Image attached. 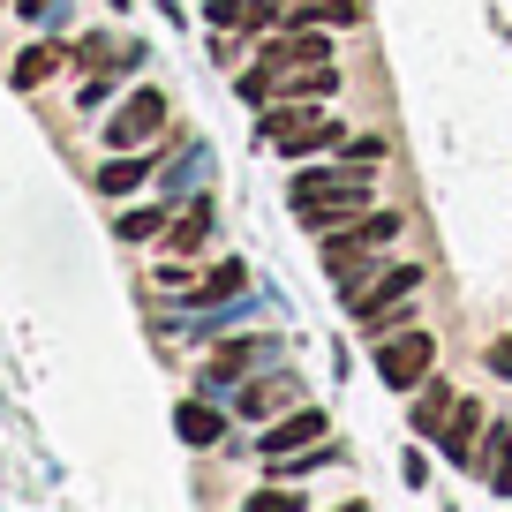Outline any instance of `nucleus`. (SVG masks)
<instances>
[{
  "instance_id": "nucleus-1",
  "label": "nucleus",
  "mask_w": 512,
  "mask_h": 512,
  "mask_svg": "<svg viewBox=\"0 0 512 512\" xmlns=\"http://www.w3.org/2000/svg\"><path fill=\"white\" fill-rule=\"evenodd\" d=\"M287 196H294V219L332 241L339 226H354V211L369 204V174H354V166H309V174H294Z\"/></svg>"
},
{
  "instance_id": "nucleus-2",
  "label": "nucleus",
  "mask_w": 512,
  "mask_h": 512,
  "mask_svg": "<svg viewBox=\"0 0 512 512\" xmlns=\"http://www.w3.org/2000/svg\"><path fill=\"white\" fill-rule=\"evenodd\" d=\"M415 294H422V264H392V272H377L369 287L347 294V317L362 332H400L415 317Z\"/></svg>"
},
{
  "instance_id": "nucleus-3",
  "label": "nucleus",
  "mask_w": 512,
  "mask_h": 512,
  "mask_svg": "<svg viewBox=\"0 0 512 512\" xmlns=\"http://www.w3.org/2000/svg\"><path fill=\"white\" fill-rule=\"evenodd\" d=\"M430 362H437V339L430 332H384V347H377V377L392 384V392L430 384Z\"/></svg>"
},
{
  "instance_id": "nucleus-4",
  "label": "nucleus",
  "mask_w": 512,
  "mask_h": 512,
  "mask_svg": "<svg viewBox=\"0 0 512 512\" xmlns=\"http://www.w3.org/2000/svg\"><path fill=\"white\" fill-rule=\"evenodd\" d=\"M159 128H166V91H151V83H144V91H128L121 113L106 121V144L113 151H136V144H151Z\"/></svg>"
},
{
  "instance_id": "nucleus-5",
  "label": "nucleus",
  "mask_w": 512,
  "mask_h": 512,
  "mask_svg": "<svg viewBox=\"0 0 512 512\" xmlns=\"http://www.w3.org/2000/svg\"><path fill=\"white\" fill-rule=\"evenodd\" d=\"M272 354H279V339H226V347L204 362V384H211V392H226V384H241L249 369H264Z\"/></svg>"
},
{
  "instance_id": "nucleus-6",
  "label": "nucleus",
  "mask_w": 512,
  "mask_h": 512,
  "mask_svg": "<svg viewBox=\"0 0 512 512\" xmlns=\"http://www.w3.org/2000/svg\"><path fill=\"white\" fill-rule=\"evenodd\" d=\"M302 445H324L317 407H294V422H272V430H264V460H287V452H302Z\"/></svg>"
},
{
  "instance_id": "nucleus-7",
  "label": "nucleus",
  "mask_w": 512,
  "mask_h": 512,
  "mask_svg": "<svg viewBox=\"0 0 512 512\" xmlns=\"http://www.w3.org/2000/svg\"><path fill=\"white\" fill-rule=\"evenodd\" d=\"M272 407H302V377H287V369H279V377H264V384H249V392H241V415H249V422H264Z\"/></svg>"
},
{
  "instance_id": "nucleus-8",
  "label": "nucleus",
  "mask_w": 512,
  "mask_h": 512,
  "mask_svg": "<svg viewBox=\"0 0 512 512\" xmlns=\"http://www.w3.org/2000/svg\"><path fill=\"white\" fill-rule=\"evenodd\" d=\"M151 159H136V151H113L106 166H98V196H128V189H144Z\"/></svg>"
},
{
  "instance_id": "nucleus-9",
  "label": "nucleus",
  "mask_w": 512,
  "mask_h": 512,
  "mask_svg": "<svg viewBox=\"0 0 512 512\" xmlns=\"http://www.w3.org/2000/svg\"><path fill=\"white\" fill-rule=\"evenodd\" d=\"M452 407H460V400H452V384H422V400H415V430L422 437H445V422H452Z\"/></svg>"
},
{
  "instance_id": "nucleus-10",
  "label": "nucleus",
  "mask_w": 512,
  "mask_h": 512,
  "mask_svg": "<svg viewBox=\"0 0 512 512\" xmlns=\"http://www.w3.org/2000/svg\"><path fill=\"white\" fill-rule=\"evenodd\" d=\"M475 430H482V407H452V422H445V452L452 460H475Z\"/></svg>"
},
{
  "instance_id": "nucleus-11",
  "label": "nucleus",
  "mask_w": 512,
  "mask_h": 512,
  "mask_svg": "<svg viewBox=\"0 0 512 512\" xmlns=\"http://www.w3.org/2000/svg\"><path fill=\"white\" fill-rule=\"evenodd\" d=\"M204 16L219 23V31H256V23L272 16V8H264V0H211Z\"/></svg>"
},
{
  "instance_id": "nucleus-12",
  "label": "nucleus",
  "mask_w": 512,
  "mask_h": 512,
  "mask_svg": "<svg viewBox=\"0 0 512 512\" xmlns=\"http://www.w3.org/2000/svg\"><path fill=\"white\" fill-rule=\"evenodd\" d=\"M204 234H211V204H189L166 241H174V256H196V249H204Z\"/></svg>"
},
{
  "instance_id": "nucleus-13",
  "label": "nucleus",
  "mask_w": 512,
  "mask_h": 512,
  "mask_svg": "<svg viewBox=\"0 0 512 512\" xmlns=\"http://www.w3.org/2000/svg\"><path fill=\"white\" fill-rule=\"evenodd\" d=\"M53 68H61V46H23V61H16V91H38Z\"/></svg>"
},
{
  "instance_id": "nucleus-14",
  "label": "nucleus",
  "mask_w": 512,
  "mask_h": 512,
  "mask_svg": "<svg viewBox=\"0 0 512 512\" xmlns=\"http://www.w3.org/2000/svg\"><path fill=\"white\" fill-rule=\"evenodd\" d=\"M241 287H249V272H241V264H219V272H211L196 294H181V302H234Z\"/></svg>"
},
{
  "instance_id": "nucleus-15",
  "label": "nucleus",
  "mask_w": 512,
  "mask_h": 512,
  "mask_svg": "<svg viewBox=\"0 0 512 512\" xmlns=\"http://www.w3.org/2000/svg\"><path fill=\"white\" fill-rule=\"evenodd\" d=\"M219 430H226V422L211 415L204 400H189V407H181V437H189V445H219Z\"/></svg>"
},
{
  "instance_id": "nucleus-16",
  "label": "nucleus",
  "mask_w": 512,
  "mask_h": 512,
  "mask_svg": "<svg viewBox=\"0 0 512 512\" xmlns=\"http://www.w3.org/2000/svg\"><path fill=\"white\" fill-rule=\"evenodd\" d=\"M490 482H497V497H512V437L505 430L490 437Z\"/></svg>"
},
{
  "instance_id": "nucleus-17",
  "label": "nucleus",
  "mask_w": 512,
  "mask_h": 512,
  "mask_svg": "<svg viewBox=\"0 0 512 512\" xmlns=\"http://www.w3.org/2000/svg\"><path fill=\"white\" fill-rule=\"evenodd\" d=\"M159 226H166V211H121V226H113V234H121V241H151Z\"/></svg>"
},
{
  "instance_id": "nucleus-18",
  "label": "nucleus",
  "mask_w": 512,
  "mask_h": 512,
  "mask_svg": "<svg viewBox=\"0 0 512 512\" xmlns=\"http://www.w3.org/2000/svg\"><path fill=\"white\" fill-rule=\"evenodd\" d=\"M76 61H83V68H106V61H121V46H113V38H83Z\"/></svg>"
},
{
  "instance_id": "nucleus-19",
  "label": "nucleus",
  "mask_w": 512,
  "mask_h": 512,
  "mask_svg": "<svg viewBox=\"0 0 512 512\" xmlns=\"http://www.w3.org/2000/svg\"><path fill=\"white\" fill-rule=\"evenodd\" d=\"M490 369H497V377H512V332H505V339L490 347Z\"/></svg>"
},
{
  "instance_id": "nucleus-20",
  "label": "nucleus",
  "mask_w": 512,
  "mask_h": 512,
  "mask_svg": "<svg viewBox=\"0 0 512 512\" xmlns=\"http://www.w3.org/2000/svg\"><path fill=\"white\" fill-rule=\"evenodd\" d=\"M23 8H31V16H38V8H46V0H23Z\"/></svg>"
},
{
  "instance_id": "nucleus-21",
  "label": "nucleus",
  "mask_w": 512,
  "mask_h": 512,
  "mask_svg": "<svg viewBox=\"0 0 512 512\" xmlns=\"http://www.w3.org/2000/svg\"><path fill=\"white\" fill-rule=\"evenodd\" d=\"M287 8H309V0H287Z\"/></svg>"
}]
</instances>
